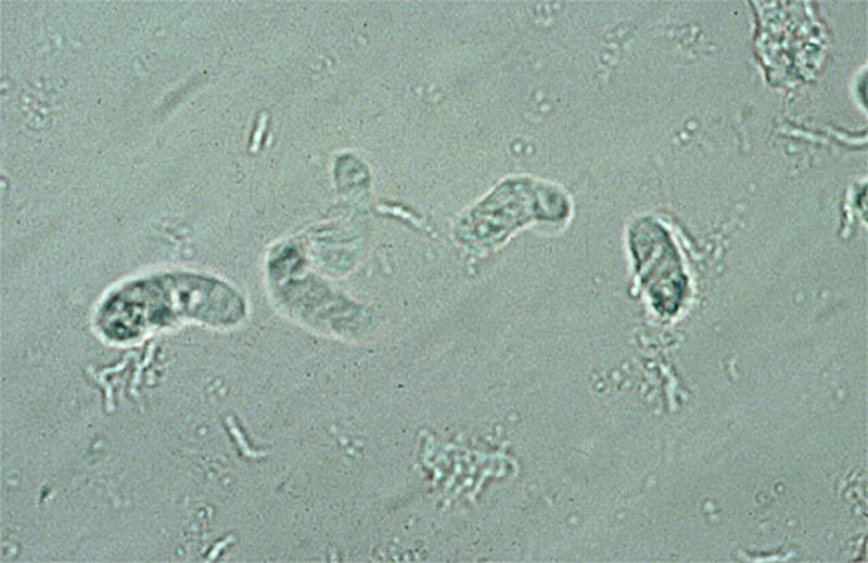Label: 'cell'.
<instances>
[{"mask_svg": "<svg viewBox=\"0 0 868 563\" xmlns=\"http://www.w3.org/2000/svg\"><path fill=\"white\" fill-rule=\"evenodd\" d=\"M245 303L228 283L190 270H166L131 279L101 302L97 324L113 341L189 319L227 327L244 317Z\"/></svg>", "mask_w": 868, "mask_h": 563, "instance_id": "obj_1", "label": "cell"}]
</instances>
